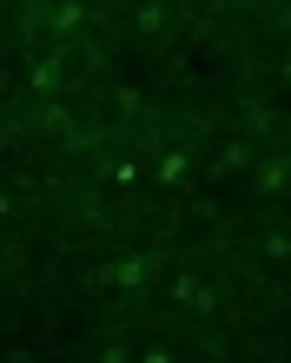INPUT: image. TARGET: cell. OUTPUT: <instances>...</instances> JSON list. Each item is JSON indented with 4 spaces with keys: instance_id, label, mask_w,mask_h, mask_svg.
Returning <instances> with one entry per match:
<instances>
[{
    "instance_id": "obj_1",
    "label": "cell",
    "mask_w": 291,
    "mask_h": 363,
    "mask_svg": "<svg viewBox=\"0 0 291 363\" xmlns=\"http://www.w3.org/2000/svg\"><path fill=\"white\" fill-rule=\"evenodd\" d=\"M172 297H179V304H185V311H212V304H219V297H212V291H205V284H199V277H179V284H172Z\"/></svg>"
},
{
    "instance_id": "obj_2",
    "label": "cell",
    "mask_w": 291,
    "mask_h": 363,
    "mask_svg": "<svg viewBox=\"0 0 291 363\" xmlns=\"http://www.w3.org/2000/svg\"><path fill=\"white\" fill-rule=\"evenodd\" d=\"M113 284H119V291H139V284H146V258H119V264H113Z\"/></svg>"
},
{
    "instance_id": "obj_5",
    "label": "cell",
    "mask_w": 291,
    "mask_h": 363,
    "mask_svg": "<svg viewBox=\"0 0 291 363\" xmlns=\"http://www.w3.org/2000/svg\"><path fill=\"white\" fill-rule=\"evenodd\" d=\"M165 27V7H159V0H146V7H139V33H159Z\"/></svg>"
},
{
    "instance_id": "obj_4",
    "label": "cell",
    "mask_w": 291,
    "mask_h": 363,
    "mask_svg": "<svg viewBox=\"0 0 291 363\" xmlns=\"http://www.w3.org/2000/svg\"><path fill=\"white\" fill-rule=\"evenodd\" d=\"M159 179H165V185H185V152H165V159H159Z\"/></svg>"
},
{
    "instance_id": "obj_6",
    "label": "cell",
    "mask_w": 291,
    "mask_h": 363,
    "mask_svg": "<svg viewBox=\"0 0 291 363\" xmlns=\"http://www.w3.org/2000/svg\"><path fill=\"white\" fill-rule=\"evenodd\" d=\"M33 86L40 93H60V67H53V60H40V67H33Z\"/></svg>"
},
{
    "instance_id": "obj_3",
    "label": "cell",
    "mask_w": 291,
    "mask_h": 363,
    "mask_svg": "<svg viewBox=\"0 0 291 363\" xmlns=\"http://www.w3.org/2000/svg\"><path fill=\"white\" fill-rule=\"evenodd\" d=\"M258 185H265V191H285V185H291V165H285V159H265V165H258Z\"/></svg>"
}]
</instances>
